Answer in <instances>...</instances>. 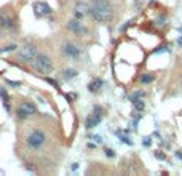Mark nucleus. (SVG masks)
Wrapping results in <instances>:
<instances>
[{
    "mask_svg": "<svg viewBox=\"0 0 182 176\" xmlns=\"http://www.w3.org/2000/svg\"><path fill=\"white\" fill-rule=\"evenodd\" d=\"M90 13L97 23H109L114 18V8L109 0H93Z\"/></svg>",
    "mask_w": 182,
    "mask_h": 176,
    "instance_id": "nucleus-1",
    "label": "nucleus"
},
{
    "mask_svg": "<svg viewBox=\"0 0 182 176\" xmlns=\"http://www.w3.org/2000/svg\"><path fill=\"white\" fill-rule=\"evenodd\" d=\"M32 66H34V69L40 74H51L53 69H54V66H53V61L48 55H45V53H37L35 58L32 59Z\"/></svg>",
    "mask_w": 182,
    "mask_h": 176,
    "instance_id": "nucleus-2",
    "label": "nucleus"
},
{
    "mask_svg": "<svg viewBox=\"0 0 182 176\" xmlns=\"http://www.w3.org/2000/svg\"><path fill=\"white\" fill-rule=\"evenodd\" d=\"M45 141H47V136H45V133L40 131V130H34L29 136H27V139H26L27 146H29L31 149H35V151L43 146Z\"/></svg>",
    "mask_w": 182,
    "mask_h": 176,
    "instance_id": "nucleus-3",
    "label": "nucleus"
},
{
    "mask_svg": "<svg viewBox=\"0 0 182 176\" xmlns=\"http://www.w3.org/2000/svg\"><path fill=\"white\" fill-rule=\"evenodd\" d=\"M35 55H37V48L32 43H26L18 51V59L22 61V63H32V59L35 58Z\"/></svg>",
    "mask_w": 182,
    "mask_h": 176,
    "instance_id": "nucleus-4",
    "label": "nucleus"
},
{
    "mask_svg": "<svg viewBox=\"0 0 182 176\" xmlns=\"http://www.w3.org/2000/svg\"><path fill=\"white\" fill-rule=\"evenodd\" d=\"M101 120H102V107L101 106H94V109H93V114L86 117V122H85V127L88 130L94 128L101 123Z\"/></svg>",
    "mask_w": 182,
    "mask_h": 176,
    "instance_id": "nucleus-5",
    "label": "nucleus"
},
{
    "mask_svg": "<svg viewBox=\"0 0 182 176\" xmlns=\"http://www.w3.org/2000/svg\"><path fill=\"white\" fill-rule=\"evenodd\" d=\"M34 114H37V107L31 101H26L18 107V117L19 118H27V117H31Z\"/></svg>",
    "mask_w": 182,
    "mask_h": 176,
    "instance_id": "nucleus-6",
    "label": "nucleus"
},
{
    "mask_svg": "<svg viewBox=\"0 0 182 176\" xmlns=\"http://www.w3.org/2000/svg\"><path fill=\"white\" fill-rule=\"evenodd\" d=\"M34 13H35V16L37 18H43V16H48L53 13V8L47 3V2H34Z\"/></svg>",
    "mask_w": 182,
    "mask_h": 176,
    "instance_id": "nucleus-7",
    "label": "nucleus"
},
{
    "mask_svg": "<svg viewBox=\"0 0 182 176\" xmlns=\"http://www.w3.org/2000/svg\"><path fill=\"white\" fill-rule=\"evenodd\" d=\"M67 29L69 31H72V32H75V34H78V35H85L86 32H88V29H86V26L83 24L80 19H71L67 23Z\"/></svg>",
    "mask_w": 182,
    "mask_h": 176,
    "instance_id": "nucleus-8",
    "label": "nucleus"
},
{
    "mask_svg": "<svg viewBox=\"0 0 182 176\" xmlns=\"http://www.w3.org/2000/svg\"><path fill=\"white\" fill-rule=\"evenodd\" d=\"M62 51H64V55L69 56V58H78L80 56V48L77 45H74L72 42H66L62 45Z\"/></svg>",
    "mask_w": 182,
    "mask_h": 176,
    "instance_id": "nucleus-9",
    "label": "nucleus"
},
{
    "mask_svg": "<svg viewBox=\"0 0 182 176\" xmlns=\"http://www.w3.org/2000/svg\"><path fill=\"white\" fill-rule=\"evenodd\" d=\"M86 13H90V7H88L86 3L78 2V3L75 5V11H74V15H75V18H77V19H81L83 16L86 15Z\"/></svg>",
    "mask_w": 182,
    "mask_h": 176,
    "instance_id": "nucleus-10",
    "label": "nucleus"
},
{
    "mask_svg": "<svg viewBox=\"0 0 182 176\" xmlns=\"http://www.w3.org/2000/svg\"><path fill=\"white\" fill-rule=\"evenodd\" d=\"M102 87H104V80H102V78H94L93 82L88 85V90H90L91 93H97Z\"/></svg>",
    "mask_w": 182,
    "mask_h": 176,
    "instance_id": "nucleus-11",
    "label": "nucleus"
},
{
    "mask_svg": "<svg viewBox=\"0 0 182 176\" xmlns=\"http://www.w3.org/2000/svg\"><path fill=\"white\" fill-rule=\"evenodd\" d=\"M0 96H2V101H3V106H5V111L10 112V98H8V93L5 88H0Z\"/></svg>",
    "mask_w": 182,
    "mask_h": 176,
    "instance_id": "nucleus-12",
    "label": "nucleus"
},
{
    "mask_svg": "<svg viewBox=\"0 0 182 176\" xmlns=\"http://www.w3.org/2000/svg\"><path fill=\"white\" fill-rule=\"evenodd\" d=\"M142 98H145V93H144L142 90H137V91L131 93L130 101H131V103H134V101H137V99H142Z\"/></svg>",
    "mask_w": 182,
    "mask_h": 176,
    "instance_id": "nucleus-13",
    "label": "nucleus"
},
{
    "mask_svg": "<svg viewBox=\"0 0 182 176\" xmlns=\"http://www.w3.org/2000/svg\"><path fill=\"white\" fill-rule=\"evenodd\" d=\"M62 77H64L66 80H72V78L77 77V71H75V69H66V71L62 72Z\"/></svg>",
    "mask_w": 182,
    "mask_h": 176,
    "instance_id": "nucleus-14",
    "label": "nucleus"
},
{
    "mask_svg": "<svg viewBox=\"0 0 182 176\" xmlns=\"http://www.w3.org/2000/svg\"><path fill=\"white\" fill-rule=\"evenodd\" d=\"M133 104H134V107H136L137 112H141L144 107H145V101H144V99H137V101H134Z\"/></svg>",
    "mask_w": 182,
    "mask_h": 176,
    "instance_id": "nucleus-15",
    "label": "nucleus"
},
{
    "mask_svg": "<svg viewBox=\"0 0 182 176\" xmlns=\"http://www.w3.org/2000/svg\"><path fill=\"white\" fill-rule=\"evenodd\" d=\"M18 47L13 43V45H8V47H3V48H0V53H8V51H13V50H16Z\"/></svg>",
    "mask_w": 182,
    "mask_h": 176,
    "instance_id": "nucleus-16",
    "label": "nucleus"
},
{
    "mask_svg": "<svg viewBox=\"0 0 182 176\" xmlns=\"http://www.w3.org/2000/svg\"><path fill=\"white\" fill-rule=\"evenodd\" d=\"M152 80H153V77H152L150 74H145V75L141 77V82H142V83H150Z\"/></svg>",
    "mask_w": 182,
    "mask_h": 176,
    "instance_id": "nucleus-17",
    "label": "nucleus"
},
{
    "mask_svg": "<svg viewBox=\"0 0 182 176\" xmlns=\"http://www.w3.org/2000/svg\"><path fill=\"white\" fill-rule=\"evenodd\" d=\"M104 152H106V155L110 157V158H112V157H115V152L112 151V149H107V147H106V151H104Z\"/></svg>",
    "mask_w": 182,
    "mask_h": 176,
    "instance_id": "nucleus-18",
    "label": "nucleus"
},
{
    "mask_svg": "<svg viewBox=\"0 0 182 176\" xmlns=\"http://www.w3.org/2000/svg\"><path fill=\"white\" fill-rule=\"evenodd\" d=\"M118 136H120V139H121L123 143H126V144H130V146L133 144V141H131V139H128V136H121V134H118Z\"/></svg>",
    "mask_w": 182,
    "mask_h": 176,
    "instance_id": "nucleus-19",
    "label": "nucleus"
},
{
    "mask_svg": "<svg viewBox=\"0 0 182 176\" xmlns=\"http://www.w3.org/2000/svg\"><path fill=\"white\" fill-rule=\"evenodd\" d=\"M155 157H157V158H160V160H165V158H166V155H165L163 152H160V151H157V152H155Z\"/></svg>",
    "mask_w": 182,
    "mask_h": 176,
    "instance_id": "nucleus-20",
    "label": "nucleus"
},
{
    "mask_svg": "<svg viewBox=\"0 0 182 176\" xmlns=\"http://www.w3.org/2000/svg\"><path fill=\"white\" fill-rule=\"evenodd\" d=\"M90 138H91V139H94L96 143H102V138L99 136V134H94V136H90Z\"/></svg>",
    "mask_w": 182,
    "mask_h": 176,
    "instance_id": "nucleus-21",
    "label": "nucleus"
},
{
    "mask_svg": "<svg viewBox=\"0 0 182 176\" xmlns=\"http://www.w3.org/2000/svg\"><path fill=\"white\" fill-rule=\"evenodd\" d=\"M7 83L11 85V87H19V85H21L19 82H13V80H7Z\"/></svg>",
    "mask_w": 182,
    "mask_h": 176,
    "instance_id": "nucleus-22",
    "label": "nucleus"
},
{
    "mask_svg": "<svg viewBox=\"0 0 182 176\" xmlns=\"http://www.w3.org/2000/svg\"><path fill=\"white\" fill-rule=\"evenodd\" d=\"M47 82H48V83H51L53 87L58 88V82H56V80H53V78H47Z\"/></svg>",
    "mask_w": 182,
    "mask_h": 176,
    "instance_id": "nucleus-23",
    "label": "nucleus"
},
{
    "mask_svg": "<svg viewBox=\"0 0 182 176\" xmlns=\"http://www.w3.org/2000/svg\"><path fill=\"white\" fill-rule=\"evenodd\" d=\"M150 143H152V139H150V138H149V136H147V138H144V139H142V144H144V146H150Z\"/></svg>",
    "mask_w": 182,
    "mask_h": 176,
    "instance_id": "nucleus-24",
    "label": "nucleus"
},
{
    "mask_svg": "<svg viewBox=\"0 0 182 176\" xmlns=\"http://www.w3.org/2000/svg\"><path fill=\"white\" fill-rule=\"evenodd\" d=\"M163 21H165V16H160V18L157 19V24H158V26H163V24H165Z\"/></svg>",
    "mask_w": 182,
    "mask_h": 176,
    "instance_id": "nucleus-25",
    "label": "nucleus"
},
{
    "mask_svg": "<svg viewBox=\"0 0 182 176\" xmlns=\"http://www.w3.org/2000/svg\"><path fill=\"white\" fill-rule=\"evenodd\" d=\"M177 45H179V47H182V35L177 38Z\"/></svg>",
    "mask_w": 182,
    "mask_h": 176,
    "instance_id": "nucleus-26",
    "label": "nucleus"
},
{
    "mask_svg": "<svg viewBox=\"0 0 182 176\" xmlns=\"http://www.w3.org/2000/svg\"><path fill=\"white\" fill-rule=\"evenodd\" d=\"M176 157H177V158H180V160H182V152H179V151H177V152H176Z\"/></svg>",
    "mask_w": 182,
    "mask_h": 176,
    "instance_id": "nucleus-27",
    "label": "nucleus"
},
{
    "mask_svg": "<svg viewBox=\"0 0 182 176\" xmlns=\"http://www.w3.org/2000/svg\"><path fill=\"white\" fill-rule=\"evenodd\" d=\"M179 32H182V24L179 26Z\"/></svg>",
    "mask_w": 182,
    "mask_h": 176,
    "instance_id": "nucleus-28",
    "label": "nucleus"
}]
</instances>
